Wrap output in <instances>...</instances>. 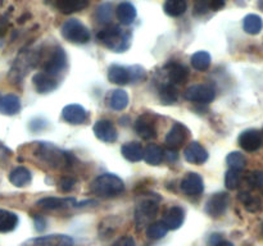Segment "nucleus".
Instances as JSON below:
<instances>
[{
	"mask_svg": "<svg viewBox=\"0 0 263 246\" xmlns=\"http://www.w3.org/2000/svg\"><path fill=\"white\" fill-rule=\"evenodd\" d=\"M144 160L151 166H158L163 160V150L156 144H151L144 149Z\"/></svg>",
	"mask_w": 263,
	"mask_h": 246,
	"instance_id": "nucleus-30",
	"label": "nucleus"
},
{
	"mask_svg": "<svg viewBox=\"0 0 263 246\" xmlns=\"http://www.w3.org/2000/svg\"><path fill=\"white\" fill-rule=\"evenodd\" d=\"M0 97H2V96H0Z\"/></svg>",
	"mask_w": 263,
	"mask_h": 246,
	"instance_id": "nucleus-54",
	"label": "nucleus"
},
{
	"mask_svg": "<svg viewBox=\"0 0 263 246\" xmlns=\"http://www.w3.org/2000/svg\"><path fill=\"white\" fill-rule=\"evenodd\" d=\"M62 35L73 44H87L90 41V31L84 23L77 19H68L62 26Z\"/></svg>",
	"mask_w": 263,
	"mask_h": 246,
	"instance_id": "nucleus-6",
	"label": "nucleus"
},
{
	"mask_svg": "<svg viewBox=\"0 0 263 246\" xmlns=\"http://www.w3.org/2000/svg\"><path fill=\"white\" fill-rule=\"evenodd\" d=\"M33 86L39 94H49L58 87V79L45 72H39L32 78Z\"/></svg>",
	"mask_w": 263,
	"mask_h": 246,
	"instance_id": "nucleus-15",
	"label": "nucleus"
},
{
	"mask_svg": "<svg viewBox=\"0 0 263 246\" xmlns=\"http://www.w3.org/2000/svg\"><path fill=\"white\" fill-rule=\"evenodd\" d=\"M204 2L208 4L210 9H213V10L221 9V8L225 5V0H204Z\"/></svg>",
	"mask_w": 263,
	"mask_h": 246,
	"instance_id": "nucleus-46",
	"label": "nucleus"
},
{
	"mask_svg": "<svg viewBox=\"0 0 263 246\" xmlns=\"http://www.w3.org/2000/svg\"><path fill=\"white\" fill-rule=\"evenodd\" d=\"M108 79L116 85H127L131 82L130 67L113 64L108 68Z\"/></svg>",
	"mask_w": 263,
	"mask_h": 246,
	"instance_id": "nucleus-20",
	"label": "nucleus"
},
{
	"mask_svg": "<svg viewBox=\"0 0 263 246\" xmlns=\"http://www.w3.org/2000/svg\"><path fill=\"white\" fill-rule=\"evenodd\" d=\"M163 158H166V160L170 163H174L179 158V154H177L176 149H167L166 151H163Z\"/></svg>",
	"mask_w": 263,
	"mask_h": 246,
	"instance_id": "nucleus-45",
	"label": "nucleus"
},
{
	"mask_svg": "<svg viewBox=\"0 0 263 246\" xmlns=\"http://www.w3.org/2000/svg\"><path fill=\"white\" fill-rule=\"evenodd\" d=\"M185 219V210L181 207H172L164 214V224L168 230H179Z\"/></svg>",
	"mask_w": 263,
	"mask_h": 246,
	"instance_id": "nucleus-22",
	"label": "nucleus"
},
{
	"mask_svg": "<svg viewBox=\"0 0 263 246\" xmlns=\"http://www.w3.org/2000/svg\"><path fill=\"white\" fill-rule=\"evenodd\" d=\"M226 163L231 169H236V171H243L247 166V159L239 151H233L226 156Z\"/></svg>",
	"mask_w": 263,
	"mask_h": 246,
	"instance_id": "nucleus-37",
	"label": "nucleus"
},
{
	"mask_svg": "<svg viewBox=\"0 0 263 246\" xmlns=\"http://www.w3.org/2000/svg\"><path fill=\"white\" fill-rule=\"evenodd\" d=\"M238 199L240 200L241 202L244 204L246 209L251 213H257L258 210H261L262 208V202L258 197L253 196L251 192L248 191H241L240 194L238 195Z\"/></svg>",
	"mask_w": 263,
	"mask_h": 246,
	"instance_id": "nucleus-33",
	"label": "nucleus"
},
{
	"mask_svg": "<svg viewBox=\"0 0 263 246\" xmlns=\"http://www.w3.org/2000/svg\"><path fill=\"white\" fill-rule=\"evenodd\" d=\"M46 3H51V2H57V0H45Z\"/></svg>",
	"mask_w": 263,
	"mask_h": 246,
	"instance_id": "nucleus-52",
	"label": "nucleus"
},
{
	"mask_svg": "<svg viewBox=\"0 0 263 246\" xmlns=\"http://www.w3.org/2000/svg\"><path fill=\"white\" fill-rule=\"evenodd\" d=\"M184 156L189 163L197 164V166H200L204 161H207L208 159V153L199 142L197 141H193L189 145L185 148L184 150Z\"/></svg>",
	"mask_w": 263,
	"mask_h": 246,
	"instance_id": "nucleus-16",
	"label": "nucleus"
},
{
	"mask_svg": "<svg viewBox=\"0 0 263 246\" xmlns=\"http://www.w3.org/2000/svg\"><path fill=\"white\" fill-rule=\"evenodd\" d=\"M229 201H230V197L226 192H217L208 199L205 204V212L212 218H220L221 215L225 214Z\"/></svg>",
	"mask_w": 263,
	"mask_h": 246,
	"instance_id": "nucleus-10",
	"label": "nucleus"
},
{
	"mask_svg": "<svg viewBox=\"0 0 263 246\" xmlns=\"http://www.w3.org/2000/svg\"><path fill=\"white\" fill-rule=\"evenodd\" d=\"M109 104L110 107H112V109L118 110V112L126 109L128 105L127 92H126L125 90H121V89L115 90V91L112 92V96H110Z\"/></svg>",
	"mask_w": 263,
	"mask_h": 246,
	"instance_id": "nucleus-34",
	"label": "nucleus"
},
{
	"mask_svg": "<svg viewBox=\"0 0 263 246\" xmlns=\"http://www.w3.org/2000/svg\"><path fill=\"white\" fill-rule=\"evenodd\" d=\"M166 72L170 82L174 85L185 84L187 77H189V71H187L186 67L181 63H177V61H171V63L167 64Z\"/></svg>",
	"mask_w": 263,
	"mask_h": 246,
	"instance_id": "nucleus-19",
	"label": "nucleus"
},
{
	"mask_svg": "<svg viewBox=\"0 0 263 246\" xmlns=\"http://www.w3.org/2000/svg\"><path fill=\"white\" fill-rule=\"evenodd\" d=\"M216 96V91L212 85H193L184 92V97L189 101L208 104Z\"/></svg>",
	"mask_w": 263,
	"mask_h": 246,
	"instance_id": "nucleus-8",
	"label": "nucleus"
},
{
	"mask_svg": "<svg viewBox=\"0 0 263 246\" xmlns=\"http://www.w3.org/2000/svg\"><path fill=\"white\" fill-rule=\"evenodd\" d=\"M211 55L208 51H197L195 54H193L192 58H190V61H192L193 68L197 69V71H207L211 66Z\"/></svg>",
	"mask_w": 263,
	"mask_h": 246,
	"instance_id": "nucleus-32",
	"label": "nucleus"
},
{
	"mask_svg": "<svg viewBox=\"0 0 263 246\" xmlns=\"http://www.w3.org/2000/svg\"><path fill=\"white\" fill-rule=\"evenodd\" d=\"M216 246H234V245L231 242H229V241H223L222 240L221 242H218Z\"/></svg>",
	"mask_w": 263,
	"mask_h": 246,
	"instance_id": "nucleus-50",
	"label": "nucleus"
},
{
	"mask_svg": "<svg viewBox=\"0 0 263 246\" xmlns=\"http://www.w3.org/2000/svg\"><path fill=\"white\" fill-rule=\"evenodd\" d=\"M189 131L182 123H175L166 136V144L170 149H177L186 141Z\"/></svg>",
	"mask_w": 263,
	"mask_h": 246,
	"instance_id": "nucleus-14",
	"label": "nucleus"
},
{
	"mask_svg": "<svg viewBox=\"0 0 263 246\" xmlns=\"http://www.w3.org/2000/svg\"><path fill=\"white\" fill-rule=\"evenodd\" d=\"M74 184H76V181L73 178H71V177H63L59 181V189L64 192H68L73 189Z\"/></svg>",
	"mask_w": 263,
	"mask_h": 246,
	"instance_id": "nucleus-43",
	"label": "nucleus"
},
{
	"mask_svg": "<svg viewBox=\"0 0 263 246\" xmlns=\"http://www.w3.org/2000/svg\"><path fill=\"white\" fill-rule=\"evenodd\" d=\"M262 133L258 130H246L240 133L239 136V145L243 150L248 151V153H253L261 149L262 146Z\"/></svg>",
	"mask_w": 263,
	"mask_h": 246,
	"instance_id": "nucleus-11",
	"label": "nucleus"
},
{
	"mask_svg": "<svg viewBox=\"0 0 263 246\" xmlns=\"http://www.w3.org/2000/svg\"><path fill=\"white\" fill-rule=\"evenodd\" d=\"M117 18L121 25L130 26L136 18V8L131 3L123 2L117 7Z\"/></svg>",
	"mask_w": 263,
	"mask_h": 246,
	"instance_id": "nucleus-24",
	"label": "nucleus"
},
{
	"mask_svg": "<svg viewBox=\"0 0 263 246\" xmlns=\"http://www.w3.org/2000/svg\"><path fill=\"white\" fill-rule=\"evenodd\" d=\"M39 59H40V55H39L37 53H35V51H21L20 55L15 59L14 64H13L12 69H10V79L14 82L21 81V79L25 77V74L28 72V69H31L36 63H37Z\"/></svg>",
	"mask_w": 263,
	"mask_h": 246,
	"instance_id": "nucleus-4",
	"label": "nucleus"
},
{
	"mask_svg": "<svg viewBox=\"0 0 263 246\" xmlns=\"http://www.w3.org/2000/svg\"><path fill=\"white\" fill-rule=\"evenodd\" d=\"M241 172L236 169H229L225 174V184L229 190H236L240 186Z\"/></svg>",
	"mask_w": 263,
	"mask_h": 246,
	"instance_id": "nucleus-39",
	"label": "nucleus"
},
{
	"mask_svg": "<svg viewBox=\"0 0 263 246\" xmlns=\"http://www.w3.org/2000/svg\"><path fill=\"white\" fill-rule=\"evenodd\" d=\"M168 231V227L164 224L163 220H159V222L151 223L148 225V228H146V236L149 238H152V240H161V238H163L167 235Z\"/></svg>",
	"mask_w": 263,
	"mask_h": 246,
	"instance_id": "nucleus-35",
	"label": "nucleus"
},
{
	"mask_svg": "<svg viewBox=\"0 0 263 246\" xmlns=\"http://www.w3.org/2000/svg\"><path fill=\"white\" fill-rule=\"evenodd\" d=\"M89 5V0H57V8L63 14L80 12Z\"/></svg>",
	"mask_w": 263,
	"mask_h": 246,
	"instance_id": "nucleus-25",
	"label": "nucleus"
},
{
	"mask_svg": "<svg viewBox=\"0 0 263 246\" xmlns=\"http://www.w3.org/2000/svg\"><path fill=\"white\" fill-rule=\"evenodd\" d=\"M32 179V174L25 167H17L9 173L10 183L14 184L15 187H25Z\"/></svg>",
	"mask_w": 263,
	"mask_h": 246,
	"instance_id": "nucleus-27",
	"label": "nucleus"
},
{
	"mask_svg": "<svg viewBox=\"0 0 263 246\" xmlns=\"http://www.w3.org/2000/svg\"><path fill=\"white\" fill-rule=\"evenodd\" d=\"M62 117L71 125H81L86 120V110L79 104L66 105L62 110Z\"/></svg>",
	"mask_w": 263,
	"mask_h": 246,
	"instance_id": "nucleus-18",
	"label": "nucleus"
},
{
	"mask_svg": "<svg viewBox=\"0 0 263 246\" xmlns=\"http://www.w3.org/2000/svg\"><path fill=\"white\" fill-rule=\"evenodd\" d=\"M33 219H35L36 231H39V232H43V231L46 228L45 219H44V218H41V217H35Z\"/></svg>",
	"mask_w": 263,
	"mask_h": 246,
	"instance_id": "nucleus-47",
	"label": "nucleus"
},
{
	"mask_svg": "<svg viewBox=\"0 0 263 246\" xmlns=\"http://www.w3.org/2000/svg\"><path fill=\"white\" fill-rule=\"evenodd\" d=\"M67 68L66 51L61 46H55L50 50L48 59L44 63V72L58 78L59 74L63 73Z\"/></svg>",
	"mask_w": 263,
	"mask_h": 246,
	"instance_id": "nucleus-7",
	"label": "nucleus"
},
{
	"mask_svg": "<svg viewBox=\"0 0 263 246\" xmlns=\"http://www.w3.org/2000/svg\"><path fill=\"white\" fill-rule=\"evenodd\" d=\"M135 131L141 138L144 140H151L157 136L156 126H154L153 120L148 117V115H144L140 117L135 122Z\"/></svg>",
	"mask_w": 263,
	"mask_h": 246,
	"instance_id": "nucleus-21",
	"label": "nucleus"
},
{
	"mask_svg": "<svg viewBox=\"0 0 263 246\" xmlns=\"http://www.w3.org/2000/svg\"><path fill=\"white\" fill-rule=\"evenodd\" d=\"M36 205L45 210H58L74 207L76 200L74 197H43L36 202Z\"/></svg>",
	"mask_w": 263,
	"mask_h": 246,
	"instance_id": "nucleus-17",
	"label": "nucleus"
},
{
	"mask_svg": "<svg viewBox=\"0 0 263 246\" xmlns=\"http://www.w3.org/2000/svg\"><path fill=\"white\" fill-rule=\"evenodd\" d=\"M46 126H48V122L44 118H33L30 122V125H28V127H30L32 132H39V131L44 130Z\"/></svg>",
	"mask_w": 263,
	"mask_h": 246,
	"instance_id": "nucleus-42",
	"label": "nucleus"
},
{
	"mask_svg": "<svg viewBox=\"0 0 263 246\" xmlns=\"http://www.w3.org/2000/svg\"><path fill=\"white\" fill-rule=\"evenodd\" d=\"M247 183L251 189L258 190L263 189V172L253 171L247 176Z\"/></svg>",
	"mask_w": 263,
	"mask_h": 246,
	"instance_id": "nucleus-40",
	"label": "nucleus"
},
{
	"mask_svg": "<svg viewBox=\"0 0 263 246\" xmlns=\"http://www.w3.org/2000/svg\"><path fill=\"white\" fill-rule=\"evenodd\" d=\"M22 246H73V238L67 235H49L30 238Z\"/></svg>",
	"mask_w": 263,
	"mask_h": 246,
	"instance_id": "nucleus-9",
	"label": "nucleus"
},
{
	"mask_svg": "<svg viewBox=\"0 0 263 246\" xmlns=\"http://www.w3.org/2000/svg\"><path fill=\"white\" fill-rule=\"evenodd\" d=\"M258 5H259V8H261V9L263 10V0H259V2H258Z\"/></svg>",
	"mask_w": 263,
	"mask_h": 246,
	"instance_id": "nucleus-51",
	"label": "nucleus"
},
{
	"mask_svg": "<svg viewBox=\"0 0 263 246\" xmlns=\"http://www.w3.org/2000/svg\"><path fill=\"white\" fill-rule=\"evenodd\" d=\"M121 153L128 161H140L144 158V148L139 142H127L121 148Z\"/></svg>",
	"mask_w": 263,
	"mask_h": 246,
	"instance_id": "nucleus-28",
	"label": "nucleus"
},
{
	"mask_svg": "<svg viewBox=\"0 0 263 246\" xmlns=\"http://www.w3.org/2000/svg\"><path fill=\"white\" fill-rule=\"evenodd\" d=\"M90 190L97 196L108 199V197H116L125 191V183L118 176L113 173H104L98 176L92 181Z\"/></svg>",
	"mask_w": 263,
	"mask_h": 246,
	"instance_id": "nucleus-2",
	"label": "nucleus"
},
{
	"mask_svg": "<svg viewBox=\"0 0 263 246\" xmlns=\"http://www.w3.org/2000/svg\"><path fill=\"white\" fill-rule=\"evenodd\" d=\"M112 246H135V240L131 236H125V237L118 238Z\"/></svg>",
	"mask_w": 263,
	"mask_h": 246,
	"instance_id": "nucleus-44",
	"label": "nucleus"
},
{
	"mask_svg": "<svg viewBox=\"0 0 263 246\" xmlns=\"http://www.w3.org/2000/svg\"><path fill=\"white\" fill-rule=\"evenodd\" d=\"M164 13L170 17H180L187 9L186 0H166L163 5Z\"/></svg>",
	"mask_w": 263,
	"mask_h": 246,
	"instance_id": "nucleus-29",
	"label": "nucleus"
},
{
	"mask_svg": "<svg viewBox=\"0 0 263 246\" xmlns=\"http://www.w3.org/2000/svg\"><path fill=\"white\" fill-rule=\"evenodd\" d=\"M18 222L20 219L15 213L0 209V233H8L14 231L17 228Z\"/></svg>",
	"mask_w": 263,
	"mask_h": 246,
	"instance_id": "nucleus-26",
	"label": "nucleus"
},
{
	"mask_svg": "<svg viewBox=\"0 0 263 246\" xmlns=\"http://www.w3.org/2000/svg\"><path fill=\"white\" fill-rule=\"evenodd\" d=\"M158 200H154V197H146L143 199L135 209V222L138 228L146 227L152 223V220L158 214Z\"/></svg>",
	"mask_w": 263,
	"mask_h": 246,
	"instance_id": "nucleus-5",
	"label": "nucleus"
},
{
	"mask_svg": "<svg viewBox=\"0 0 263 246\" xmlns=\"http://www.w3.org/2000/svg\"><path fill=\"white\" fill-rule=\"evenodd\" d=\"M159 96L164 104H172V102L176 101L177 97H179V90H177L176 85L171 84V82L163 85L159 90Z\"/></svg>",
	"mask_w": 263,
	"mask_h": 246,
	"instance_id": "nucleus-36",
	"label": "nucleus"
},
{
	"mask_svg": "<svg viewBox=\"0 0 263 246\" xmlns=\"http://www.w3.org/2000/svg\"><path fill=\"white\" fill-rule=\"evenodd\" d=\"M221 241H222V237H221V235H218V233H215V235L211 236L208 243H210L211 246H216L218 242H221Z\"/></svg>",
	"mask_w": 263,
	"mask_h": 246,
	"instance_id": "nucleus-48",
	"label": "nucleus"
},
{
	"mask_svg": "<svg viewBox=\"0 0 263 246\" xmlns=\"http://www.w3.org/2000/svg\"><path fill=\"white\" fill-rule=\"evenodd\" d=\"M94 133L97 138L104 142H115L118 136L115 125L108 119L98 120L94 125Z\"/></svg>",
	"mask_w": 263,
	"mask_h": 246,
	"instance_id": "nucleus-13",
	"label": "nucleus"
},
{
	"mask_svg": "<svg viewBox=\"0 0 263 246\" xmlns=\"http://www.w3.org/2000/svg\"><path fill=\"white\" fill-rule=\"evenodd\" d=\"M97 38L105 48L115 53H122V51L127 50L131 45V33L115 25L107 26L105 28L100 30L98 32Z\"/></svg>",
	"mask_w": 263,
	"mask_h": 246,
	"instance_id": "nucleus-1",
	"label": "nucleus"
},
{
	"mask_svg": "<svg viewBox=\"0 0 263 246\" xmlns=\"http://www.w3.org/2000/svg\"><path fill=\"white\" fill-rule=\"evenodd\" d=\"M112 17L113 8L112 4H109V3H104L100 7H98L97 12H95V18H97V20L100 25H107V23H109L112 20Z\"/></svg>",
	"mask_w": 263,
	"mask_h": 246,
	"instance_id": "nucleus-38",
	"label": "nucleus"
},
{
	"mask_svg": "<svg viewBox=\"0 0 263 246\" xmlns=\"http://www.w3.org/2000/svg\"><path fill=\"white\" fill-rule=\"evenodd\" d=\"M8 155H9V150H8V149L5 148L2 142H0V159L7 158Z\"/></svg>",
	"mask_w": 263,
	"mask_h": 246,
	"instance_id": "nucleus-49",
	"label": "nucleus"
},
{
	"mask_svg": "<svg viewBox=\"0 0 263 246\" xmlns=\"http://www.w3.org/2000/svg\"><path fill=\"white\" fill-rule=\"evenodd\" d=\"M262 133H263V131H262Z\"/></svg>",
	"mask_w": 263,
	"mask_h": 246,
	"instance_id": "nucleus-53",
	"label": "nucleus"
},
{
	"mask_svg": "<svg viewBox=\"0 0 263 246\" xmlns=\"http://www.w3.org/2000/svg\"><path fill=\"white\" fill-rule=\"evenodd\" d=\"M130 72H131V82L133 84H136V82H140L145 79V71L144 68H141L140 66H133L130 67Z\"/></svg>",
	"mask_w": 263,
	"mask_h": 246,
	"instance_id": "nucleus-41",
	"label": "nucleus"
},
{
	"mask_svg": "<svg viewBox=\"0 0 263 246\" xmlns=\"http://www.w3.org/2000/svg\"><path fill=\"white\" fill-rule=\"evenodd\" d=\"M263 20L259 15L257 14H248L243 19V28L249 35H258L262 31Z\"/></svg>",
	"mask_w": 263,
	"mask_h": 246,
	"instance_id": "nucleus-31",
	"label": "nucleus"
},
{
	"mask_svg": "<svg viewBox=\"0 0 263 246\" xmlns=\"http://www.w3.org/2000/svg\"><path fill=\"white\" fill-rule=\"evenodd\" d=\"M36 155L45 161L48 166L54 168H62L71 164V155L68 153L59 150L55 145L50 142H40L37 145Z\"/></svg>",
	"mask_w": 263,
	"mask_h": 246,
	"instance_id": "nucleus-3",
	"label": "nucleus"
},
{
	"mask_svg": "<svg viewBox=\"0 0 263 246\" xmlns=\"http://www.w3.org/2000/svg\"><path fill=\"white\" fill-rule=\"evenodd\" d=\"M180 187H181V191L187 196H198L204 190V183L200 174L192 172L182 178Z\"/></svg>",
	"mask_w": 263,
	"mask_h": 246,
	"instance_id": "nucleus-12",
	"label": "nucleus"
},
{
	"mask_svg": "<svg viewBox=\"0 0 263 246\" xmlns=\"http://www.w3.org/2000/svg\"><path fill=\"white\" fill-rule=\"evenodd\" d=\"M21 110V100L17 95H5L0 97V113L4 115H14Z\"/></svg>",
	"mask_w": 263,
	"mask_h": 246,
	"instance_id": "nucleus-23",
	"label": "nucleus"
}]
</instances>
